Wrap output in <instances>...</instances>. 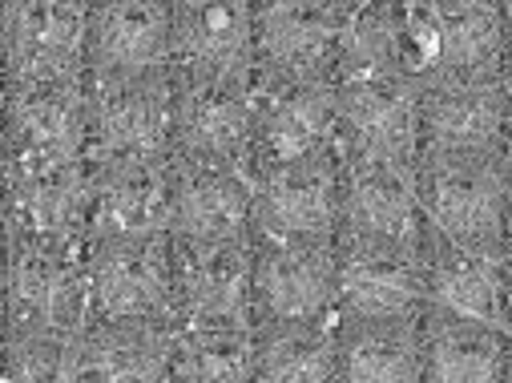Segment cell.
Segmentation results:
<instances>
[{"label": "cell", "mask_w": 512, "mask_h": 383, "mask_svg": "<svg viewBox=\"0 0 512 383\" xmlns=\"http://www.w3.org/2000/svg\"><path fill=\"white\" fill-rule=\"evenodd\" d=\"M254 109H259V77L194 81L174 73V162L250 170Z\"/></svg>", "instance_id": "10"}, {"label": "cell", "mask_w": 512, "mask_h": 383, "mask_svg": "<svg viewBox=\"0 0 512 383\" xmlns=\"http://www.w3.org/2000/svg\"><path fill=\"white\" fill-rule=\"evenodd\" d=\"M335 154V85L259 77L250 178Z\"/></svg>", "instance_id": "13"}, {"label": "cell", "mask_w": 512, "mask_h": 383, "mask_svg": "<svg viewBox=\"0 0 512 383\" xmlns=\"http://www.w3.org/2000/svg\"><path fill=\"white\" fill-rule=\"evenodd\" d=\"M508 77L420 85V154H504Z\"/></svg>", "instance_id": "17"}, {"label": "cell", "mask_w": 512, "mask_h": 383, "mask_svg": "<svg viewBox=\"0 0 512 383\" xmlns=\"http://www.w3.org/2000/svg\"><path fill=\"white\" fill-rule=\"evenodd\" d=\"M400 73L420 89L444 77H508L504 5L492 0H408L392 5Z\"/></svg>", "instance_id": "1"}, {"label": "cell", "mask_w": 512, "mask_h": 383, "mask_svg": "<svg viewBox=\"0 0 512 383\" xmlns=\"http://www.w3.org/2000/svg\"><path fill=\"white\" fill-rule=\"evenodd\" d=\"M5 85H57L89 77V5L25 0L0 13Z\"/></svg>", "instance_id": "11"}, {"label": "cell", "mask_w": 512, "mask_h": 383, "mask_svg": "<svg viewBox=\"0 0 512 383\" xmlns=\"http://www.w3.org/2000/svg\"><path fill=\"white\" fill-rule=\"evenodd\" d=\"M500 291H504V323H512V242L504 246L500 259Z\"/></svg>", "instance_id": "27"}, {"label": "cell", "mask_w": 512, "mask_h": 383, "mask_svg": "<svg viewBox=\"0 0 512 383\" xmlns=\"http://www.w3.org/2000/svg\"><path fill=\"white\" fill-rule=\"evenodd\" d=\"M343 166L339 154L254 174V234L335 242Z\"/></svg>", "instance_id": "18"}, {"label": "cell", "mask_w": 512, "mask_h": 383, "mask_svg": "<svg viewBox=\"0 0 512 383\" xmlns=\"http://www.w3.org/2000/svg\"><path fill=\"white\" fill-rule=\"evenodd\" d=\"M170 69L194 81H254V5L246 0H174Z\"/></svg>", "instance_id": "15"}, {"label": "cell", "mask_w": 512, "mask_h": 383, "mask_svg": "<svg viewBox=\"0 0 512 383\" xmlns=\"http://www.w3.org/2000/svg\"><path fill=\"white\" fill-rule=\"evenodd\" d=\"M508 383H512V367H508Z\"/></svg>", "instance_id": "31"}, {"label": "cell", "mask_w": 512, "mask_h": 383, "mask_svg": "<svg viewBox=\"0 0 512 383\" xmlns=\"http://www.w3.org/2000/svg\"><path fill=\"white\" fill-rule=\"evenodd\" d=\"M9 335L85 339L93 327V299L85 279V242H49L9 234V283H5Z\"/></svg>", "instance_id": "3"}, {"label": "cell", "mask_w": 512, "mask_h": 383, "mask_svg": "<svg viewBox=\"0 0 512 383\" xmlns=\"http://www.w3.org/2000/svg\"><path fill=\"white\" fill-rule=\"evenodd\" d=\"M93 323L178 327L174 311V242L170 234L97 238L85 246Z\"/></svg>", "instance_id": "6"}, {"label": "cell", "mask_w": 512, "mask_h": 383, "mask_svg": "<svg viewBox=\"0 0 512 383\" xmlns=\"http://www.w3.org/2000/svg\"><path fill=\"white\" fill-rule=\"evenodd\" d=\"M335 154L339 162L416 170L420 89L404 77L335 85Z\"/></svg>", "instance_id": "8"}, {"label": "cell", "mask_w": 512, "mask_h": 383, "mask_svg": "<svg viewBox=\"0 0 512 383\" xmlns=\"http://www.w3.org/2000/svg\"><path fill=\"white\" fill-rule=\"evenodd\" d=\"M174 21L166 0H105L89 5V77L166 73Z\"/></svg>", "instance_id": "20"}, {"label": "cell", "mask_w": 512, "mask_h": 383, "mask_svg": "<svg viewBox=\"0 0 512 383\" xmlns=\"http://www.w3.org/2000/svg\"><path fill=\"white\" fill-rule=\"evenodd\" d=\"M424 383H508L512 339L500 323L424 311Z\"/></svg>", "instance_id": "22"}, {"label": "cell", "mask_w": 512, "mask_h": 383, "mask_svg": "<svg viewBox=\"0 0 512 383\" xmlns=\"http://www.w3.org/2000/svg\"><path fill=\"white\" fill-rule=\"evenodd\" d=\"M254 383H339L335 327H254Z\"/></svg>", "instance_id": "25"}, {"label": "cell", "mask_w": 512, "mask_h": 383, "mask_svg": "<svg viewBox=\"0 0 512 383\" xmlns=\"http://www.w3.org/2000/svg\"><path fill=\"white\" fill-rule=\"evenodd\" d=\"M347 0H267L254 5V53L267 81L331 85Z\"/></svg>", "instance_id": "12"}, {"label": "cell", "mask_w": 512, "mask_h": 383, "mask_svg": "<svg viewBox=\"0 0 512 383\" xmlns=\"http://www.w3.org/2000/svg\"><path fill=\"white\" fill-rule=\"evenodd\" d=\"M85 81L5 85V186H25L85 162Z\"/></svg>", "instance_id": "5"}, {"label": "cell", "mask_w": 512, "mask_h": 383, "mask_svg": "<svg viewBox=\"0 0 512 383\" xmlns=\"http://www.w3.org/2000/svg\"><path fill=\"white\" fill-rule=\"evenodd\" d=\"M170 383H254V331H174Z\"/></svg>", "instance_id": "26"}, {"label": "cell", "mask_w": 512, "mask_h": 383, "mask_svg": "<svg viewBox=\"0 0 512 383\" xmlns=\"http://www.w3.org/2000/svg\"><path fill=\"white\" fill-rule=\"evenodd\" d=\"M424 250L359 246V242L335 238V263H339L335 323L339 319H424L428 311Z\"/></svg>", "instance_id": "16"}, {"label": "cell", "mask_w": 512, "mask_h": 383, "mask_svg": "<svg viewBox=\"0 0 512 383\" xmlns=\"http://www.w3.org/2000/svg\"><path fill=\"white\" fill-rule=\"evenodd\" d=\"M85 162H174V69L85 77Z\"/></svg>", "instance_id": "4"}, {"label": "cell", "mask_w": 512, "mask_h": 383, "mask_svg": "<svg viewBox=\"0 0 512 383\" xmlns=\"http://www.w3.org/2000/svg\"><path fill=\"white\" fill-rule=\"evenodd\" d=\"M174 242V311L182 331H254L250 242Z\"/></svg>", "instance_id": "9"}, {"label": "cell", "mask_w": 512, "mask_h": 383, "mask_svg": "<svg viewBox=\"0 0 512 383\" xmlns=\"http://www.w3.org/2000/svg\"><path fill=\"white\" fill-rule=\"evenodd\" d=\"M416 194L428 230L464 250L504 259L508 246V158L420 154Z\"/></svg>", "instance_id": "2"}, {"label": "cell", "mask_w": 512, "mask_h": 383, "mask_svg": "<svg viewBox=\"0 0 512 383\" xmlns=\"http://www.w3.org/2000/svg\"><path fill=\"white\" fill-rule=\"evenodd\" d=\"M339 383H424L420 319H339Z\"/></svg>", "instance_id": "23"}, {"label": "cell", "mask_w": 512, "mask_h": 383, "mask_svg": "<svg viewBox=\"0 0 512 383\" xmlns=\"http://www.w3.org/2000/svg\"><path fill=\"white\" fill-rule=\"evenodd\" d=\"M170 238L186 242H250L254 178L242 166H178Z\"/></svg>", "instance_id": "21"}, {"label": "cell", "mask_w": 512, "mask_h": 383, "mask_svg": "<svg viewBox=\"0 0 512 383\" xmlns=\"http://www.w3.org/2000/svg\"><path fill=\"white\" fill-rule=\"evenodd\" d=\"M508 242H512V162H508Z\"/></svg>", "instance_id": "30"}, {"label": "cell", "mask_w": 512, "mask_h": 383, "mask_svg": "<svg viewBox=\"0 0 512 383\" xmlns=\"http://www.w3.org/2000/svg\"><path fill=\"white\" fill-rule=\"evenodd\" d=\"M85 242L170 234L174 210V162H109L89 166Z\"/></svg>", "instance_id": "19"}, {"label": "cell", "mask_w": 512, "mask_h": 383, "mask_svg": "<svg viewBox=\"0 0 512 383\" xmlns=\"http://www.w3.org/2000/svg\"><path fill=\"white\" fill-rule=\"evenodd\" d=\"M424 275H428V311L504 327L500 259H488V254H476L456 242H444L440 234H428Z\"/></svg>", "instance_id": "24"}, {"label": "cell", "mask_w": 512, "mask_h": 383, "mask_svg": "<svg viewBox=\"0 0 512 383\" xmlns=\"http://www.w3.org/2000/svg\"><path fill=\"white\" fill-rule=\"evenodd\" d=\"M335 242L254 234V327H335Z\"/></svg>", "instance_id": "7"}, {"label": "cell", "mask_w": 512, "mask_h": 383, "mask_svg": "<svg viewBox=\"0 0 512 383\" xmlns=\"http://www.w3.org/2000/svg\"><path fill=\"white\" fill-rule=\"evenodd\" d=\"M504 158L512 162V73H508V113H504Z\"/></svg>", "instance_id": "28"}, {"label": "cell", "mask_w": 512, "mask_h": 383, "mask_svg": "<svg viewBox=\"0 0 512 383\" xmlns=\"http://www.w3.org/2000/svg\"><path fill=\"white\" fill-rule=\"evenodd\" d=\"M343 194H339V242L359 246H392V250H424L428 218L416 194V170L400 166H367L339 162Z\"/></svg>", "instance_id": "14"}, {"label": "cell", "mask_w": 512, "mask_h": 383, "mask_svg": "<svg viewBox=\"0 0 512 383\" xmlns=\"http://www.w3.org/2000/svg\"><path fill=\"white\" fill-rule=\"evenodd\" d=\"M504 53H508V73H512V0L504 5Z\"/></svg>", "instance_id": "29"}]
</instances>
